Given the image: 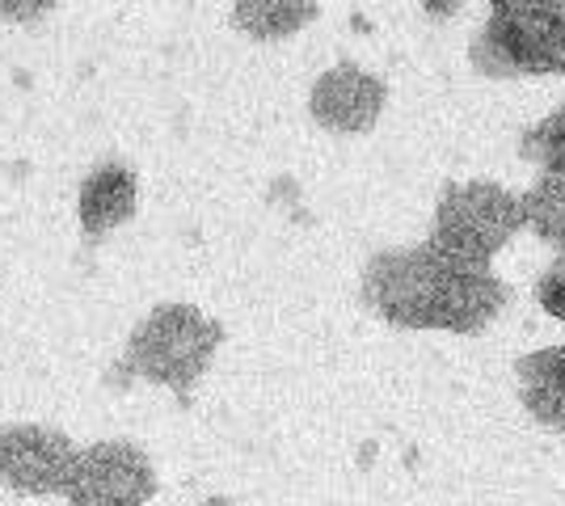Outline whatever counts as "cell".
I'll list each match as a JSON object with an SVG mask.
<instances>
[{
    "label": "cell",
    "instance_id": "5",
    "mask_svg": "<svg viewBox=\"0 0 565 506\" xmlns=\"http://www.w3.org/2000/svg\"><path fill=\"white\" fill-rule=\"evenodd\" d=\"M157 489V473L143 448L127 439H102L76 456L68 506H143Z\"/></svg>",
    "mask_w": 565,
    "mask_h": 506
},
{
    "label": "cell",
    "instance_id": "2",
    "mask_svg": "<svg viewBox=\"0 0 565 506\" xmlns=\"http://www.w3.org/2000/svg\"><path fill=\"white\" fill-rule=\"evenodd\" d=\"M472 68L490 80L565 73V4L557 0H494L472 34Z\"/></svg>",
    "mask_w": 565,
    "mask_h": 506
},
{
    "label": "cell",
    "instance_id": "15",
    "mask_svg": "<svg viewBox=\"0 0 565 506\" xmlns=\"http://www.w3.org/2000/svg\"><path fill=\"white\" fill-rule=\"evenodd\" d=\"M203 506H236V503H228V498H207Z\"/></svg>",
    "mask_w": 565,
    "mask_h": 506
},
{
    "label": "cell",
    "instance_id": "11",
    "mask_svg": "<svg viewBox=\"0 0 565 506\" xmlns=\"http://www.w3.org/2000/svg\"><path fill=\"white\" fill-rule=\"evenodd\" d=\"M519 198H523V224L544 245L565 254V169H544Z\"/></svg>",
    "mask_w": 565,
    "mask_h": 506
},
{
    "label": "cell",
    "instance_id": "14",
    "mask_svg": "<svg viewBox=\"0 0 565 506\" xmlns=\"http://www.w3.org/2000/svg\"><path fill=\"white\" fill-rule=\"evenodd\" d=\"M51 0H30V4H22V0H0V18H9V22H30V18H47Z\"/></svg>",
    "mask_w": 565,
    "mask_h": 506
},
{
    "label": "cell",
    "instance_id": "7",
    "mask_svg": "<svg viewBox=\"0 0 565 506\" xmlns=\"http://www.w3.org/2000/svg\"><path fill=\"white\" fill-rule=\"evenodd\" d=\"M384 101H388L384 80L347 60V64H333L317 76L308 110L321 127L342 131V136H359V131L376 127V119L384 115Z\"/></svg>",
    "mask_w": 565,
    "mask_h": 506
},
{
    "label": "cell",
    "instance_id": "17",
    "mask_svg": "<svg viewBox=\"0 0 565 506\" xmlns=\"http://www.w3.org/2000/svg\"><path fill=\"white\" fill-rule=\"evenodd\" d=\"M562 76H565V73H562Z\"/></svg>",
    "mask_w": 565,
    "mask_h": 506
},
{
    "label": "cell",
    "instance_id": "8",
    "mask_svg": "<svg viewBox=\"0 0 565 506\" xmlns=\"http://www.w3.org/2000/svg\"><path fill=\"white\" fill-rule=\"evenodd\" d=\"M136 198H140V182L136 173L118 161H106L97 165L85 182H81V194H76V216H81V233L97 241L106 233H115L118 224L136 216Z\"/></svg>",
    "mask_w": 565,
    "mask_h": 506
},
{
    "label": "cell",
    "instance_id": "3",
    "mask_svg": "<svg viewBox=\"0 0 565 506\" xmlns=\"http://www.w3.org/2000/svg\"><path fill=\"white\" fill-rule=\"evenodd\" d=\"M523 228V198L502 182H451L435 203V228L426 241L477 270H494V258Z\"/></svg>",
    "mask_w": 565,
    "mask_h": 506
},
{
    "label": "cell",
    "instance_id": "4",
    "mask_svg": "<svg viewBox=\"0 0 565 506\" xmlns=\"http://www.w3.org/2000/svg\"><path fill=\"white\" fill-rule=\"evenodd\" d=\"M220 342H224V330L212 316H203L194 304L169 300L136 325L122 355V376H143L182 392L207 372Z\"/></svg>",
    "mask_w": 565,
    "mask_h": 506
},
{
    "label": "cell",
    "instance_id": "1",
    "mask_svg": "<svg viewBox=\"0 0 565 506\" xmlns=\"http://www.w3.org/2000/svg\"><path fill=\"white\" fill-rule=\"evenodd\" d=\"M363 300L397 330L481 334L507 309L511 288L494 270L456 262L423 241L376 254L363 270Z\"/></svg>",
    "mask_w": 565,
    "mask_h": 506
},
{
    "label": "cell",
    "instance_id": "6",
    "mask_svg": "<svg viewBox=\"0 0 565 506\" xmlns=\"http://www.w3.org/2000/svg\"><path fill=\"white\" fill-rule=\"evenodd\" d=\"M76 448L51 427H9L0 431V477L22 494H68Z\"/></svg>",
    "mask_w": 565,
    "mask_h": 506
},
{
    "label": "cell",
    "instance_id": "13",
    "mask_svg": "<svg viewBox=\"0 0 565 506\" xmlns=\"http://www.w3.org/2000/svg\"><path fill=\"white\" fill-rule=\"evenodd\" d=\"M536 304H541L553 321L565 325V262H553L541 279H536Z\"/></svg>",
    "mask_w": 565,
    "mask_h": 506
},
{
    "label": "cell",
    "instance_id": "16",
    "mask_svg": "<svg viewBox=\"0 0 565 506\" xmlns=\"http://www.w3.org/2000/svg\"><path fill=\"white\" fill-rule=\"evenodd\" d=\"M562 355H565V342H562Z\"/></svg>",
    "mask_w": 565,
    "mask_h": 506
},
{
    "label": "cell",
    "instance_id": "12",
    "mask_svg": "<svg viewBox=\"0 0 565 506\" xmlns=\"http://www.w3.org/2000/svg\"><path fill=\"white\" fill-rule=\"evenodd\" d=\"M519 157L536 161L541 173L544 169H565V106H557L548 119H541L519 136Z\"/></svg>",
    "mask_w": 565,
    "mask_h": 506
},
{
    "label": "cell",
    "instance_id": "9",
    "mask_svg": "<svg viewBox=\"0 0 565 506\" xmlns=\"http://www.w3.org/2000/svg\"><path fill=\"white\" fill-rule=\"evenodd\" d=\"M519 401L548 431H565V355L562 346H541L515 363Z\"/></svg>",
    "mask_w": 565,
    "mask_h": 506
},
{
    "label": "cell",
    "instance_id": "10",
    "mask_svg": "<svg viewBox=\"0 0 565 506\" xmlns=\"http://www.w3.org/2000/svg\"><path fill=\"white\" fill-rule=\"evenodd\" d=\"M321 13V4L312 0H241L233 4V22L241 34L262 39V43H279L287 34L305 30Z\"/></svg>",
    "mask_w": 565,
    "mask_h": 506
}]
</instances>
